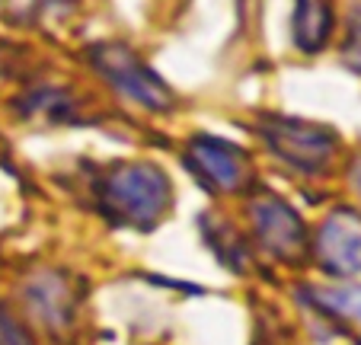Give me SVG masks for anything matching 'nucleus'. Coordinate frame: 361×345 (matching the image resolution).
<instances>
[{"mask_svg":"<svg viewBox=\"0 0 361 345\" xmlns=\"http://www.w3.org/2000/svg\"><path fill=\"white\" fill-rule=\"evenodd\" d=\"M0 345H32L20 323L7 310H0Z\"/></svg>","mask_w":361,"mask_h":345,"instance_id":"obj_9","label":"nucleus"},{"mask_svg":"<svg viewBox=\"0 0 361 345\" xmlns=\"http://www.w3.org/2000/svg\"><path fill=\"white\" fill-rule=\"evenodd\" d=\"M189 167L214 192H237L243 189L246 176H250V160H246L243 150L214 135L195 138L189 144Z\"/></svg>","mask_w":361,"mask_h":345,"instance_id":"obj_3","label":"nucleus"},{"mask_svg":"<svg viewBox=\"0 0 361 345\" xmlns=\"http://www.w3.org/2000/svg\"><path fill=\"white\" fill-rule=\"evenodd\" d=\"M358 186H361V167H358Z\"/></svg>","mask_w":361,"mask_h":345,"instance_id":"obj_11","label":"nucleus"},{"mask_svg":"<svg viewBox=\"0 0 361 345\" xmlns=\"http://www.w3.org/2000/svg\"><path fill=\"white\" fill-rule=\"evenodd\" d=\"M96 64H99L102 77H109V83L116 90H122L125 96H131L135 102H144V106H166L170 102V93L160 83V77L147 68L144 61H137L135 54L122 45H102L96 52Z\"/></svg>","mask_w":361,"mask_h":345,"instance_id":"obj_2","label":"nucleus"},{"mask_svg":"<svg viewBox=\"0 0 361 345\" xmlns=\"http://www.w3.org/2000/svg\"><path fill=\"white\" fill-rule=\"evenodd\" d=\"M323 304H329L333 310L345 313V317H352V320H358V323H361V288L329 291V294H323Z\"/></svg>","mask_w":361,"mask_h":345,"instance_id":"obj_8","label":"nucleus"},{"mask_svg":"<svg viewBox=\"0 0 361 345\" xmlns=\"http://www.w3.org/2000/svg\"><path fill=\"white\" fill-rule=\"evenodd\" d=\"M333 32V0H298L294 4V39L304 52H320Z\"/></svg>","mask_w":361,"mask_h":345,"instance_id":"obj_7","label":"nucleus"},{"mask_svg":"<svg viewBox=\"0 0 361 345\" xmlns=\"http://www.w3.org/2000/svg\"><path fill=\"white\" fill-rule=\"evenodd\" d=\"M266 141L272 144V150L281 157L285 163L304 169V173H317V169L326 167V160L333 157V135L317 125L307 122H275L266 131Z\"/></svg>","mask_w":361,"mask_h":345,"instance_id":"obj_4","label":"nucleus"},{"mask_svg":"<svg viewBox=\"0 0 361 345\" xmlns=\"http://www.w3.org/2000/svg\"><path fill=\"white\" fill-rule=\"evenodd\" d=\"M99 189L112 217L135 227H150L170 205V183L150 163H118L106 169Z\"/></svg>","mask_w":361,"mask_h":345,"instance_id":"obj_1","label":"nucleus"},{"mask_svg":"<svg viewBox=\"0 0 361 345\" xmlns=\"http://www.w3.org/2000/svg\"><path fill=\"white\" fill-rule=\"evenodd\" d=\"M252 224H256V237L262 240L266 250H272L275 256L291 259L307 246L304 240V224L298 221L291 208L275 195H262L252 205Z\"/></svg>","mask_w":361,"mask_h":345,"instance_id":"obj_5","label":"nucleus"},{"mask_svg":"<svg viewBox=\"0 0 361 345\" xmlns=\"http://www.w3.org/2000/svg\"><path fill=\"white\" fill-rule=\"evenodd\" d=\"M348 61L361 68V26H355L348 35Z\"/></svg>","mask_w":361,"mask_h":345,"instance_id":"obj_10","label":"nucleus"},{"mask_svg":"<svg viewBox=\"0 0 361 345\" xmlns=\"http://www.w3.org/2000/svg\"><path fill=\"white\" fill-rule=\"evenodd\" d=\"M317 253H320L323 269L333 272V275H342V278L358 275L361 272V227L355 221L333 217L320 230Z\"/></svg>","mask_w":361,"mask_h":345,"instance_id":"obj_6","label":"nucleus"}]
</instances>
